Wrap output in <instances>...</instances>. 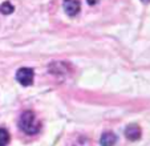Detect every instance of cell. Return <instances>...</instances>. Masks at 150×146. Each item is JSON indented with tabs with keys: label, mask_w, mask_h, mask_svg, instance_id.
Returning <instances> with one entry per match:
<instances>
[{
	"label": "cell",
	"mask_w": 150,
	"mask_h": 146,
	"mask_svg": "<svg viewBox=\"0 0 150 146\" xmlns=\"http://www.w3.org/2000/svg\"><path fill=\"white\" fill-rule=\"evenodd\" d=\"M62 7H64V11H65V13L68 16L74 17L79 15L80 9H81V3L79 0H64Z\"/></svg>",
	"instance_id": "3957f363"
},
{
	"label": "cell",
	"mask_w": 150,
	"mask_h": 146,
	"mask_svg": "<svg viewBox=\"0 0 150 146\" xmlns=\"http://www.w3.org/2000/svg\"><path fill=\"white\" fill-rule=\"evenodd\" d=\"M125 137L130 141H137L141 138V129L137 125H129L125 129Z\"/></svg>",
	"instance_id": "277c9868"
},
{
	"label": "cell",
	"mask_w": 150,
	"mask_h": 146,
	"mask_svg": "<svg viewBox=\"0 0 150 146\" xmlns=\"http://www.w3.org/2000/svg\"><path fill=\"white\" fill-rule=\"evenodd\" d=\"M116 141H117L116 134L112 132H108L101 135V138H100V145L101 146H114Z\"/></svg>",
	"instance_id": "5b68a950"
},
{
	"label": "cell",
	"mask_w": 150,
	"mask_h": 146,
	"mask_svg": "<svg viewBox=\"0 0 150 146\" xmlns=\"http://www.w3.org/2000/svg\"><path fill=\"white\" fill-rule=\"evenodd\" d=\"M86 1H88L89 6H94V4L98 3V0H86Z\"/></svg>",
	"instance_id": "ba28073f"
},
{
	"label": "cell",
	"mask_w": 150,
	"mask_h": 146,
	"mask_svg": "<svg viewBox=\"0 0 150 146\" xmlns=\"http://www.w3.org/2000/svg\"><path fill=\"white\" fill-rule=\"evenodd\" d=\"M142 3H145V4H147V3H150V0H141Z\"/></svg>",
	"instance_id": "9c48e42d"
},
{
	"label": "cell",
	"mask_w": 150,
	"mask_h": 146,
	"mask_svg": "<svg viewBox=\"0 0 150 146\" xmlns=\"http://www.w3.org/2000/svg\"><path fill=\"white\" fill-rule=\"evenodd\" d=\"M19 126L24 133L33 135V134H36V133L40 132L41 124L39 122V120L36 118V116H35L33 112L27 110V112H24L23 114H21V117H20Z\"/></svg>",
	"instance_id": "6da1fadb"
},
{
	"label": "cell",
	"mask_w": 150,
	"mask_h": 146,
	"mask_svg": "<svg viewBox=\"0 0 150 146\" xmlns=\"http://www.w3.org/2000/svg\"><path fill=\"white\" fill-rule=\"evenodd\" d=\"M9 143V133L6 129L0 128V146H7Z\"/></svg>",
	"instance_id": "8992f818"
},
{
	"label": "cell",
	"mask_w": 150,
	"mask_h": 146,
	"mask_svg": "<svg viewBox=\"0 0 150 146\" xmlns=\"http://www.w3.org/2000/svg\"><path fill=\"white\" fill-rule=\"evenodd\" d=\"M33 77L35 73L33 69H31V68H20L16 73L17 82H20L23 86H29L33 82Z\"/></svg>",
	"instance_id": "7a4b0ae2"
},
{
	"label": "cell",
	"mask_w": 150,
	"mask_h": 146,
	"mask_svg": "<svg viewBox=\"0 0 150 146\" xmlns=\"http://www.w3.org/2000/svg\"><path fill=\"white\" fill-rule=\"evenodd\" d=\"M13 6H12L9 1H4L1 6H0V12L3 15H11L12 12H13Z\"/></svg>",
	"instance_id": "52a82bcc"
}]
</instances>
